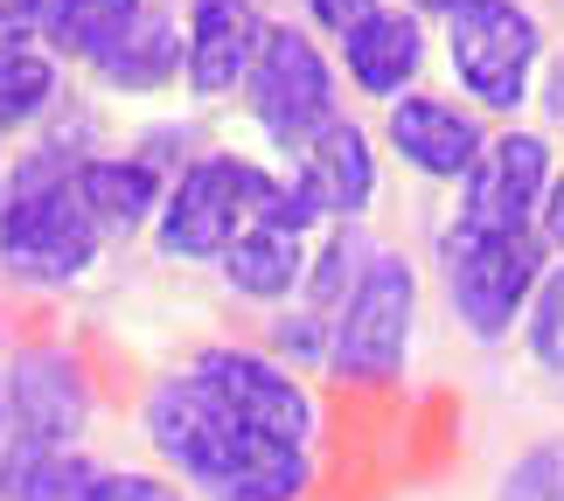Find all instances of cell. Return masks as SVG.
I'll list each match as a JSON object with an SVG mask.
<instances>
[{
  "mask_svg": "<svg viewBox=\"0 0 564 501\" xmlns=\"http://www.w3.org/2000/svg\"><path fill=\"white\" fill-rule=\"evenodd\" d=\"M544 105H551V119L564 126V56H551V77H544Z\"/></svg>",
  "mask_w": 564,
  "mask_h": 501,
  "instance_id": "cell-26",
  "label": "cell"
},
{
  "mask_svg": "<svg viewBox=\"0 0 564 501\" xmlns=\"http://www.w3.org/2000/svg\"><path fill=\"white\" fill-rule=\"evenodd\" d=\"M98 460L84 446H35L0 439V501H77Z\"/></svg>",
  "mask_w": 564,
  "mask_h": 501,
  "instance_id": "cell-17",
  "label": "cell"
},
{
  "mask_svg": "<svg viewBox=\"0 0 564 501\" xmlns=\"http://www.w3.org/2000/svg\"><path fill=\"white\" fill-rule=\"evenodd\" d=\"M523 356L544 369L551 383H564V258H551L544 279L530 293V314H523Z\"/></svg>",
  "mask_w": 564,
  "mask_h": 501,
  "instance_id": "cell-20",
  "label": "cell"
},
{
  "mask_svg": "<svg viewBox=\"0 0 564 501\" xmlns=\"http://www.w3.org/2000/svg\"><path fill=\"white\" fill-rule=\"evenodd\" d=\"M411 8H419V14H446L453 0H411Z\"/></svg>",
  "mask_w": 564,
  "mask_h": 501,
  "instance_id": "cell-28",
  "label": "cell"
},
{
  "mask_svg": "<svg viewBox=\"0 0 564 501\" xmlns=\"http://www.w3.org/2000/svg\"><path fill=\"white\" fill-rule=\"evenodd\" d=\"M341 42V63H349V84L362 98H404L411 84H419L425 70V21L419 8H370L356 21L349 35H335Z\"/></svg>",
  "mask_w": 564,
  "mask_h": 501,
  "instance_id": "cell-14",
  "label": "cell"
},
{
  "mask_svg": "<svg viewBox=\"0 0 564 501\" xmlns=\"http://www.w3.org/2000/svg\"><path fill=\"white\" fill-rule=\"evenodd\" d=\"M300 8L314 14V29H328V35H349L356 21L377 8V0H300Z\"/></svg>",
  "mask_w": 564,
  "mask_h": 501,
  "instance_id": "cell-23",
  "label": "cell"
},
{
  "mask_svg": "<svg viewBox=\"0 0 564 501\" xmlns=\"http://www.w3.org/2000/svg\"><path fill=\"white\" fill-rule=\"evenodd\" d=\"M551 174H557V154H551L544 133H530V126L488 133L481 161H474V174L460 182V216H453V224H467V230H536Z\"/></svg>",
  "mask_w": 564,
  "mask_h": 501,
  "instance_id": "cell-9",
  "label": "cell"
},
{
  "mask_svg": "<svg viewBox=\"0 0 564 501\" xmlns=\"http://www.w3.org/2000/svg\"><path fill=\"white\" fill-rule=\"evenodd\" d=\"M536 230H544L551 258H564V161H557V174H551V195H544V216H536Z\"/></svg>",
  "mask_w": 564,
  "mask_h": 501,
  "instance_id": "cell-24",
  "label": "cell"
},
{
  "mask_svg": "<svg viewBox=\"0 0 564 501\" xmlns=\"http://www.w3.org/2000/svg\"><path fill=\"white\" fill-rule=\"evenodd\" d=\"M419 348V265L404 251H370V265L335 307L328 377L356 390H383L411 369Z\"/></svg>",
  "mask_w": 564,
  "mask_h": 501,
  "instance_id": "cell-4",
  "label": "cell"
},
{
  "mask_svg": "<svg viewBox=\"0 0 564 501\" xmlns=\"http://www.w3.org/2000/svg\"><path fill=\"white\" fill-rule=\"evenodd\" d=\"M245 112H251L258 133L272 146H286V154L300 140H314L321 126L335 119V63H328V50H321L307 29H293V21H272L265 50H258L251 77H245Z\"/></svg>",
  "mask_w": 564,
  "mask_h": 501,
  "instance_id": "cell-7",
  "label": "cell"
},
{
  "mask_svg": "<svg viewBox=\"0 0 564 501\" xmlns=\"http://www.w3.org/2000/svg\"><path fill=\"white\" fill-rule=\"evenodd\" d=\"M50 0H0V35H42Z\"/></svg>",
  "mask_w": 564,
  "mask_h": 501,
  "instance_id": "cell-25",
  "label": "cell"
},
{
  "mask_svg": "<svg viewBox=\"0 0 564 501\" xmlns=\"http://www.w3.org/2000/svg\"><path fill=\"white\" fill-rule=\"evenodd\" d=\"M544 265H551L544 230H467V224H446V237H440L446 307L481 348L509 341L516 328H523Z\"/></svg>",
  "mask_w": 564,
  "mask_h": 501,
  "instance_id": "cell-3",
  "label": "cell"
},
{
  "mask_svg": "<svg viewBox=\"0 0 564 501\" xmlns=\"http://www.w3.org/2000/svg\"><path fill=\"white\" fill-rule=\"evenodd\" d=\"M98 77L112 84V91H126V98L175 84V77H182V21H167L161 8H147L140 29H133V35H126L112 56L98 63Z\"/></svg>",
  "mask_w": 564,
  "mask_h": 501,
  "instance_id": "cell-18",
  "label": "cell"
},
{
  "mask_svg": "<svg viewBox=\"0 0 564 501\" xmlns=\"http://www.w3.org/2000/svg\"><path fill=\"white\" fill-rule=\"evenodd\" d=\"M140 425H147V446L161 453V467L195 501H307L314 494V473H321L314 446L245 425L237 411H224V397L195 369H175V377L147 390Z\"/></svg>",
  "mask_w": 564,
  "mask_h": 501,
  "instance_id": "cell-1",
  "label": "cell"
},
{
  "mask_svg": "<svg viewBox=\"0 0 564 501\" xmlns=\"http://www.w3.org/2000/svg\"><path fill=\"white\" fill-rule=\"evenodd\" d=\"M446 70L495 119H516L544 77V29L523 0H453L446 8Z\"/></svg>",
  "mask_w": 564,
  "mask_h": 501,
  "instance_id": "cell-5",
  "label": "cell"
},
{
  "mask_svg": "<svg viewBox=\"0 0 564 501\" xmlns=\"http://www.w3.org/2000/svg\"><path fill=\"white\" fill-rule=\"evenodd\" d=\"M383 140H390V154H398L411 174H425V182H446V188H460L474 161H481V119L467 112V105H453V98H432V91H404V98H390V112H383Z\"/></svg>",
  "mask_w": 564,
  "mask_h": 501,
  "instance_id": "cell-12",
  "label": "cell"
},
{
  "mask_svg": "<svg viewBox=\"0 0 564 501\" xmlns=\"http://www.w3.org/2000/svg\"><path fill=\"white\" fill-rule=\"evenodd\" d=\"M0 439H8V348H0Z\"/></svg>",
  "mask_w": 564,
  "mask_h": 501,
  "instance_id": "cell-27",
  "label": "cell"
},
{
  "mask_svg": "<svg viewBox=\"0 0 564 501\" xmlns=\"http://www.w3.org/2000/svg\"><path fill=\"white\" fill-rule=\"evenodd\" d=\"M188 369H195V377H203L216 397H224V411H237L245 425L272 432V439H293V446H314L321 404L307 397V383H300V369H293L286 356L224 341V348H203Z\"/></svg>",
  "mask_w": 564,
  "mask_h": 501,
  "instance_id": "cell-8",
  "label": "cell"
},
{
  "mask_svg": "<svg viewBox=\"0 0 564 501\" xmlns=\"http://www.w3.org/2000/svg\"><path fill=\"white\" fill-rule=\"evenodd\" d=\"M56 98V50L35 35H0V133H21Z\"/></svg>",
  "mask_w": 564,
  "mask_h": 501,
  "instance_id": "cell-19",
  "label": "cell"
},
{
  "mask_svg": "<svg viewBox=\"0 0 564 501\" xmlns=\"http://www.w3.org/2000/svg\"><path fill=\"white\" fill-rule=\"evenodd\" d=\"M272 21L258 0H188L182 14V77L195 98H237L265 50Z\"/></svg>",
  "mask_w": 564,
  "mask_h": 501,
  "instance_id": "cell-11",
  "label": "cell"
},
{
  "mask_svg": "<svg viewBox=\"0 0 564 501\" xmlns=\"http://www.w3.org/2000/svg\"><path fill=\"white\" fill-rule=\"evenodd\" d=\"M0 203H8V161H0Z\"/></svg>",
  "mask_w": 564,
  "mask_h": 501,
  "instance_id": "cell-29",
  "label": "cell"
},
{
  "mask_svg": "<svg viewBox=\"0 0 564 501\" xmlns=\"http://www.w3.org/2000/svg\"><path fill=\"white\" fill-rule=\"evenodd\" d=\"M77 501H195L175 473H140V467H98Z\"/></svg>",
  "mask_w": 564,
  "mask_h": 501,
  "instance_id": "cell-22",
  "label": "cell"
},
{
  "mask_svg": "<svg viewBox=\"0 0 564 501\" xmlns=\"http://www.w3.org/2000/svg\"><path fill=\"white\" fill-rule=\"evenodd\" d=\"M279 174H265L245 154H203L175 167V182L161 195V216H154V244L161 258H182V265H216L245 224L272 203Z\"/></svg>",
  "mask_w": 564,
  "mask_h": 501,
  "instance_id": "cell-6",
  "label": "cell"
},
{
  "mask_svg": "<svg viewBox=\"0 0 564 501\" xmlns=\"http://www.w3.org/2000/svg\"><path fill=\"white\" fill-rule=\"evenodd\" d=\"M147 21V0H50V14H42V35H50L56 56L70 63H98L119 50L126 35H133Z\"/></svg>",
  "mask_w": 564,
  "mask_h": 501,
  "instance_id": "cell-16",
  "label": "cell"
},
{
  "mask_svg": "<svg viewBox=\"0 0 564 501\" xmlns=\"http://www.w3.org/2000/svg\"><path fill=\"white\" fill-rule=\"evenodd\" d=\"M286 182L307 195V209L321 224H356V216L377 203V146L356 119H328L314 140L293 146Z\"/></svg>",
  "mask_w": 564,
  "mask_h": 501,
  "instance_id": "cell-13",
  "label": "cell"
},
{
  "mask_svg": "<svg viewBox=\"0 0 564 501\" xmlns=\"http://www.w3.org/2000/svg\"><path fill=\"white\" fill-rule=\"evenodd\" d=\"M77 195H84V209H91V224L105 237H119V230H140V224H154L161 216V195H167V167L161 161H147V154H84L77 161Z\"/></svg>",
  "mask_w": 564,
  "mask_h": 501,
  "instance_id": "cell-15",
  "label": "cell"
},
{
  "mask_svg": "<svg viewBox=\"0 0 564 501\" xmlns=\"http://www.w3.org/2000/svg\"><path fill=\"white\" fill-rule=\"evenodd\" d=\"M77 161L70 146H42L8 174V203H0V272L35 293H70L91 279L105 230L91 224L77 195Z\"/></svg>",
  "mask_w": 564,
  "mask_h": 501,
  "instance_id": "cell-2",
  "label": "cell"
},
{
  "mask_svg": "<svg viewBox=\"0 0 564 501\" xmlns=\"http://www.w3.org/2000/svg\"><path fill=\"white\" fill-rule=\"evenodd\" d=\"M495 501H564V439L516 453L502 481H495Z\"/></svg>",
  "mask_w": 564,
  "mask_h": 501,
  "instance_id": "cell-21",
  "label": "cell"
},
{
  "mask_svg": "<svg viewBox=\"0 0 564 501\" xmlns=\"http://www.w3.org/2000/svg\"><path fill=\"white\" fill-rule=\"evenodd\" d=\"M91 377L70 348H21L8 362V439L35 446H84L91 432Z\"/></svg>",
  "mask_w": 564,
  "mask_h": 501,
  "instance_id": "cell-10",
  "label": "cell"
}]
</instances>
